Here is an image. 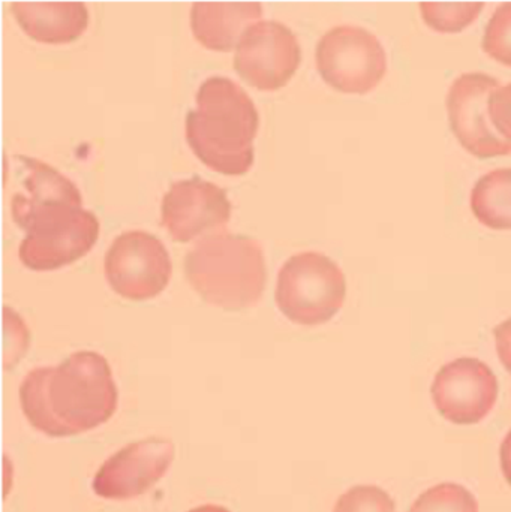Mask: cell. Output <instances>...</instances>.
I'll list each match as a JSON object with an SVG mask.
<instances>
[{
    "label": "cell",
    "mask_w": 511,
    "mask_h": 512,
    "mask_svg": "<svg viewBox=\"0 0 511 512\" xmlns=\"http://www.w3.org/2000/svg\"><path fill=\"white\" fill-rule=\"evenodd\" d=\"M500 81L482 72L456 78L447 95L450 126L459 143L480 159L511 155V143L501 137L489 116L491 96Z\"/></svg>",
    "instance_id": "obj_7"
},
{
    "label": "cell",
    "mask_w": 511,
    "mask_h": 512,
    "mask_svg": "<svg viewBox=\"0 0 511 512\" xmlns=\"http://www.w3.org/2000/svg\"><path fill=\"white\" fill-rule=\"evenodd\" d=\"M174 453L170 439L150 436L143 441L132 442L99 468L93 478V492L113 501L144 495L167 474Z\"/></svg>",
    "instance_id": "obj_10"
},
{
    "label": "cell",
    "mask_w": 511,
    "mask_h": 512,
    "mask_svg": "<svg viewBox=\"0 0 511 512\" xmlns=\"http://www.w3.org/2000/svg\"><path fill=\"white\" fill-rule=\"evenodd\" d=\"M489 116L501 137L511 143V83L500 87L489 101Z\"/></svg>",
    "instance_id": "obj_21"
},
{
    "label": "cell",
    "mask_w": 511,
    "mask_h": 512,
    "mask_svg": "<svg viewBox=\"0 0 511 512\" xmlns=\"http://www.w3.org/2000/svg\"><path fill=\"white\" fill-rule=\"evenodd\" d=\"M188 512H230L227 508L218 507V505H203V507L194 508Z\"/></svg>",
    "instance_id": "obj_24"
},
{
    "label": "cell",
    "mask_w": 511,
    "mask_h": 512,
    "mask_svg": "<svg viewBox=\"0 0 511 512\" xmlns=\"http://www.w3.org/2000/svg\"><path fill=\"white\" fill-rule=\"evenodd\" d=\"M471 209L491 230H511V168L483 176L471 192Z\"/></svg>",
    "instance_id": "obj_16"
},
{
    "label": "cell",
    "mask_w": 511,
    "mask_h": 512,
    "mask_svg": "<svg viewBox=\"0 0 511 512\" xmlns=\"http://www.w3.org/2000/svg\"><path fill=\"white\" fill-rule=\"evenodd\" d=\"M224 189L201 177L174 183L162 200V225L174 242L188 243L224 227L231 218Z\"/></svg>",
    "instance_id": "obj_11"
},
{
    "label": "cell",
    "mask_w": 511,
    "mask_h": 512,
    "mask_svg": "<svg viewBox=\"0 0 511 512\" xmlns=\"http://www.w3.org/2000/svg\"><path fill=\"white\" fill-rule=\"evenodd\" d=\"M98 237V218L89 210L80 209L59 224L26 234L18 256L30 270H57L83 258Z\"/></svg>",
    "instance_id": "obj_13"
},
{
    "label": "cell",
    "mask_w": 511,
    "mask_h": 512,
    "mask_svg": "<svg viewBox=\"0 0 511 512\" xmlns=\"http://www.w3.org/2000/svg\"><path fill=\"white\" fill-rule=\"evenodd\" d=\"M483 2H420V12L429 27L443 33L467 29L482 12Z\"/></svg>",
    "instance_id": "obj_17"
},
{
    "label": "cell",
    "mask_w": 511,
    "mask_h": 512,
    "mask_svg": "<svg viewBox=\"0 0 511 512\" xmlns=\"http://www.w3.org/2000/svg\"><path fill=\"white\" fill-rule=\"evenodd\" d=\"M345 295V274L329 256L303 252L291 256L279 271L276 304L296 324H326L341 310Z\"/></svg>",
    "instance_id": "obj_4"
},
{
    "label": "cell",
    "mask_w": 511,
    "mask_h": 512,
    "mask_svg": "<svg viewBox=\"0 0 511 512\" xmlns=\"http://www.w3.org/2000/svg\"><path fill=\"white\" fill-rule=\"evenodd\" d=\"M185 276L206 303L237 312L254 306L263 295L266 258L257 240L213 234L186 254Z\"/></svg>",
    "instance_id": "obj_3"
},
{
    "label": "cell",
    "mask_w": 511,
    "mask_h": 512,
    "mask_svg": "<svg viewBox=\"0 0 511 512\" xmlns=\"http://www.w3.org/2000/svg\"><path fill=\"white\" fill-rule=\"evenodd\" d=\"M104 268L113 291L134 301L161 294L173 274L164 243L144 231H128L116 237L105 254Z\"/></svg>",
    "instance_id": "obj_6"
},
{
    "label": "cell",
    "mask_w": 511,
    "mask_h": 512,
    "mask_svg": "<svg viewBox=\"0 0 511 512\" xmlns=\"http://www.w3.org/2000/svg\"><path fill=\"white\" fill-rule=\"evenodd\" d=\"M408 512H479V504L465 487L443 483L422 493Z\"/></svg>",
    "instance_id": "obj_18"
},
{
    "label": "cell",
    "mask_w": 511,
    "mask_h": 512,
    "mask_svg": "<svg viewBox=\"0 0 511 512\" xmlns=\"http://www.w3.org/2000/svg\"><path fill=\"white\" fill-rule=\"evenodd\" d=\"M435 408L450 423L479 424L498 400V379L477 358H458L441 367L431 387Z\"/></svg>",
    "instance_id": "obj_9"
},
{
    "label": "cell",
    "mask_w": 511,
    "mask_h": 512,
    "mask_svg": "<svg viewBox=\"0 0 511 512\" xmlns=\"http://www.w3.org/2000/svg\"><path fill=\"white\" fill-rule=\"evenodd\" d=\"M315 56L323 80L342 93L365 95L378 86L387 71L383 45L363 27H333L318 42Z\"/></svg>",
    "instance_id": "obj_5"
},
{
    "label": "cell",
    "mask_w": 511,
    "mask_h": 512,
    "mask_svg": "<svg viewBox=\"0 0 511 512\" xmlns=\"http://www.w3.org/2000/svg\"><path fill=\"white\" fill-rule=\"evenodd\" d=\"M260 116L248 93L233 80L210 77L197 93V110L186 116V140L198 159L225 176H243L254 164Z\"/></svg>",
    "instance_id": "obj_2"
},
{
    "label": "cell",
    "mask_w": 511,
    "mask_h": 512,
    "mask_svg": "<svg viewBox=\"0 0 511 512\" xmlns=\"http://www.w3.org/2000/svg\"><path fill=\"white\" fill-rule=\"evenodd\" d=\"M333 512H396V504L380 487L356 486L338 499Z\"/></svg>",
    "instance_id": "obj_20"
},
{
    "label": "cell",
    "mask_w": 511,
    "mask_h": 512,
    "mask_svg": "<svg viewBox=\"0 0 511 512\" xmlns=\"http://www.w3.org/2000/svg\"><path fill=\"white\" fill-rule=\"evenodd\" d=\"M261 15L260 2H195L191 9L192 32L209 50L231 51Z\"/></svg>",
    "instance_id": "obj_14"
},
{
    "label": "cell",
    "mask_w": 511,
    "mask_h": 512,
    "mask_svg": "<svg viewBox=\"0 0 511 512\" xmlns=\"http://www.w3.org/2000/svg\"><path fill=\"white\" fill-rule=\"evenodd\" d=\"M24 417L50 438L81 435L107 423L117 408L110 364L98 352L78 351L56 367L27 373L20 387Z\"/></svg>",
    "instance_id": "obj_1"
},
{
    "label": "cell",
    "mask_w": 511,
    "mask_h": 512,
    "mask_svg": "<svg viewBox=\"0 0 511 512\" xmlns=\"http://www.w3.org/2000/svg\"><path fill=\"white\" fill-rule=\"evenodd\" d=\"M501 469H503L504 477L511 487V430L504 438L500 450Z\"/></svg>",
    "instance_id": "obj_23"
},
{
    "label": "cell",
    "mask_w": 511,
    "mask_h": 512,
    "mask_svg": "<svg viewBox=\"0 0 511 512\" xmlns=\"http://www.w3.org/2000/svg\"><path fill=\"white\" fill-rule=\"evenodd\" d=\"M23 192L12 197L11 212L15 224L26 231L38 219L63 210L80 209L83 197L77 186L59 171L39 159L14 156Z\"/></svg>",
    "instance_id": "obj_12"
},
{
    "label": "cell",
    "mask_w": 511,
    "mask_h": 512,
    "mask_svg": "<svg viewBox=\"0 0 511 512\" xmlns=\"http://www.w3.org/2000/svg\"><path fill=\"white\" fill-rule=\"evenodd\" d=\"M483 50L497 62L511 66V2L501 5L489 20Z\"/></svg>",
    "instance_id": "obj_19"
},
{
    "label": "cell",
    "mask_w": 511,
    "mask_h": 512,
    "mask_svg": "<svg viewBox=\"0 0 511 512\" xmlns=\"http://www.w3.org/2000/svg\"><path fill=\"white\" fill-rule=\"evenodd\" d=\"M11 11L21 29L44 44L75 41L89 26L83 2H14Z\"/></svg>",
    "instance_id": "obj_15"
},
{
    "label": "cell",
    "mask_w": 511,
    "mask_h": 512,
    "mask_svg": "<svg viewBox=\"0 0 511 512\" xmlns=\"http://www.w3.org/2000/svg\"><path fill=\"white\" fill-rule=\"evenodd\" d=\"M300 60L302 50L293 30L279 21H260L240 39L234 69L251 86L273 92L293 78Z\"/></svg>",
    "instance_id": "obj_8"
},
{
    "label": "cell",
    "mask_w": 511,
    "mask_h": 512,
    "mask_svg": "<svg viewBox=\"0 0 511 512\" xmlns=\"http://www.w3.org/2000/svg\"><path fill=\"white\" fill-rule=\"evenodd\" d=\"M498 357L511 375V318L494 328Z\"/></svg>",
    "instance_id": "obj_22"
}]
</instances>
